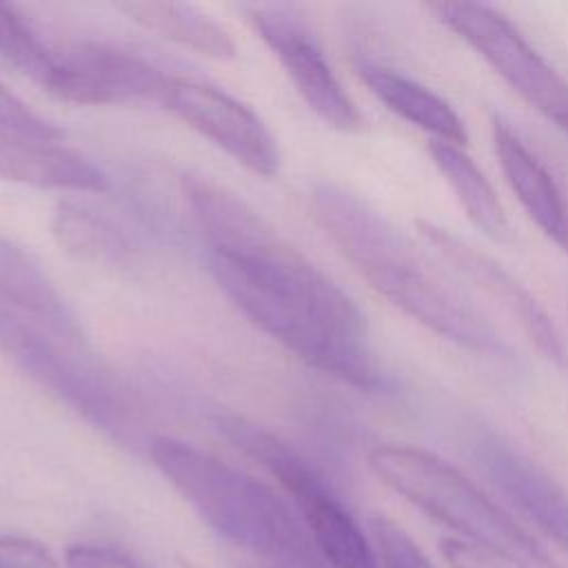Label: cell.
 <instances>
[{
    "instance_id": "cell-12",
    "label": "cell",
    "mask_w": 568,
    "mask_h": 568,
    "mask_svg": "<svg viewBox=\"0 0 568 568\" xmlns=\"http://www.w3.org/2000/svg\"><path fill=\"white\" fill-rule=\"evenodd\" d=\"M490 138L501 173L528 217L568 253V202L555 178L499 113L490 118Z\"/></svg>"
},
{
    "instance_id": "cell-13",
    "label": "cell",
    "mask_w": 568,
    "mask_h": 568,
    "mask_svg": "<svg viewBox=\"0 0 568 568\" xmlns=\"http://www.w3.org/2000/svg\"><path fill=\"white\" fill-rule=\"evenodd\" d=\"M0 180L38 189L102 193L106 173L60 140H40L0 126Z\"/></svg>"
},
{
    "instance_id": "cell-9",
    "label": "cell",
    "mask_w": 568,
    "mask_h": 568,
    "mask_svg": "<svg viewBox=\"0 0 568 568\" xmlns=\"http://www.w3.org/2000/svg\"><path fill=\"white\" fill-rule=\"evenodd\" d=\"M415 229L422 242L428 244L439 260L479 288L488 300L499 304L546 359L564 364L566 346L557 324L521 282H517L499 262L459 240L448 229L430 220H417Z\"/></svg>"
},
{
    "instance_id": "cell-10",
    "label": "cell",
    "mask_w": 568,
    "mask_h": 568,
    "mask_svg": "<svg viewBox=\"0 0 568 568\" xmlns=\"http://www.w3.org/2000/svg\"><path fill=\"white\" fill-rule=\"evenodd\" d=\"M169 75L140 55L98 42L60 51L51 95L73 104L160 102Z\"/></svg>"
},
{
    "instance_id": "cell-19",
    "label": "cell",
    "mask_w": 568,
    "mask_h": 568,
    "mask_svg": "<svg viewBox=\"0 0 568 568\" xmlns=\"http://www.w3.org/2000/svg\"><path fill=\"white\" fill-rule=\"evenodd\" d=\"M0 58L44 91L51 89L60 67V51L9 4H0Z\"/></svg>"
},
{
    "instance_id": "cell-11",
    "label": "cell",
    "mask_w": 568,
    "mask_h": 568,
    "mask_svg": "<svg viewBox=\"0 0 568 568\" xmlns=\"http://www.w3.org/2000/svg\"><path fill=\"white\" fill-rule=\"evenodd\" d=\"M475 455L499 490L564 552H568V493L532 459L495 433L473 442Z\"/></svg>"
},
{
    "instance_id": "cell-18",
    "label": "cell",
    "mask_w": 568,
    "mask_h": 568,
    "mask_svg": "<svg viewBox=\"0 0 568 568\" xmlns=\"http://www.w3.org/2000/svg\"><path fill=\"white\" fill-rule=\"evenodd\" d=\"M49 224L58 246L75 260L115 266L131 255L126 235L111 220L75 202H58Z\"/></svg>"
},
{
    "instance_id": "cell-25",
    "label": "cell",
    "mask_w": 568,
    "mask_h": 568,
    "mask_svg": "<svg viewBox=\"0 0 568 568\" xmlns=\"http://www.w3.org/2000/svg\"><path fill=\"white\" fill-rule=\"evenodd\" d=\"M257 568H277V566H257Z\"/></svg>"
},
{
    "instance_id": "cell-21",
    "label": "cell",
    "mask_w": 568,
    "mask_h": 568,
    "mask_svg": "<svg viewBox=\"0 0 568 568\" xmlns=\"http://www.w3.org/2000/svg\"><path fill=\"white\" fill-rule=\"evenodd\" d=\"M0 126L13 129L18 133L40 138V140H60L64 135L58 124L31 111L29 104L16 98L2 82H0Z\"/></svg>"
},
{
    "instance_id": "cell-8",
    "label": "cell",
    "mask_w": 568,
    "mask_h": 568,
    "mask_svg": "<svg viewBox=\"0 0 568 568\" xmlns=\"http://www.w3.org/2000/svg\"><path fill=\"white\" fill-rule=\"evenodd\" d=\"M246 20L273 51L308 109L335 131L355 133L364 118L337 80L308 24L286 7H244Z\"/></svg>"
},
{
    "instance_id": "cell-5",
    "label": "cell",
    "mask_w": 568,
    "mask_h": 568,
    "mask_svg": "<svg viewBox=\"0 0 568 568\" xmlns=\"http://www.w3.org/2000/svg\"><path fill=\"white\" fill-rule=\"evenodd\" d=\"M58 339L0 304V348L9 362L91 426L118 442L138 444L140 422L126 395L104 371L67 351Z\"/></svg>"
},
{
    "instance_id": "cell-4",
    "label": "cell",
    "mask_w": 568,
    "mask_h": 568,
    "mask_svg": "<svg viewBox=\"0 0 568 568\" xmlns=\"http://www.w3.org/2000/svg\"><path fill=\"white\" fill-rule=\"evenodd\" d=\"M215 426L288 493L328 568H379L377 552L357 519L304 455L277 435L237 415H220Z\"/></svg>"
},
{
    "instance_id": "cell-24",
    "label": "cell",
    "mask_w": 568,
    "mask_h": 568,
    "mask_svg": "<svg viewBox=\"0 0 568 568\" xmlns=\"http://www.w3.org/2000/svg\"><path fill=\"white\" fill-rule=\"evenodd\" d=\"M442 552L446 555V559L453 568H497L495 557H490V555L481 557L479 548L470 546L468 541L448 539L446 544H442Z\"/></svg>"
},
{
    "instance_id": "cell-15",
    "label": "cell",
    "mask_w": 568,
    "mask_h": 568,
    "mask_svg": "<svg viewBox=\"0 0 568 568\" xmlns=\"http://www.w3.org/2000/svg\"><path fill=\"white\" fill-rule=\"evenodd\" d=\"M0 300L27 313L67 342H80L82 331L60 291L40 264L18 244L0 235Z\"/></svg>"
},
{
    "instance_id": "cell-2",
    "label": "cell",
    "mask_w": 568,
    "mask_h": 568,
    "mask_svg": "<svg viewBox=\"0 0 568 568\" xmlns=\"http://www.w3.org/2000/svg\"><path fill=\"white\" fill-rule=\"evenodd\" d=\"M149 457L226 541L277 568H328L302 517L264 481L169 435L149 439Z\"/></svg>"
},
{
    "instance_id": "cell-1",
    "label": "cell",
    "mask_w": 568,
    "mask_h": 568,
    "mask_svg": "<svg viewBox=\"0 0 568 568\" xmlns=\"http://www.w3.org/2000/svg\"><path fill=\"white\" fill-rule=\"evenodd\" d=\"M311 206L339 253L402 313L473 353L513 355L499 331L428 268L408 240L364 197L335 182H315Z\"/></svg>"
},
{
    "instance_id": "cell-3",
    "label": "cell",
    "mask_w": 568,
    "mask_h": 568,
    "mask_svg": "<svg viewBox=\"0 0 568 568\" xmlns=\"http://www.w3.org/2000/svg\"><path fill=\"white\" fill-rule=\"evenodd\" d=\"M368 466L393 493L508 568H561L526 528L437 455L379 444L368 453Z\"/></svg>"
},
{
    "instance_id": "cell-20",
    "label": "cell",
    "mask_w": 568,
    "mask_h": 568,
    "mask_svg": "<svg viewBox=\"0 0 568 568\" xmlns=\"http://www.w3.org/2000/svg\"><path fill=\"white\" fill-rule=\"evenodd\" d=\"M371 535L379 568H437L397 521L375 515L371 517Z\"/></svg>"
},
{
    "instance_id": "cell-6",
    "label": "cell",
    "mask_w": 568,
    "mask_h": 568,
    "mask_svg": "<svg viewBox=\"0 0 568 568\" xmlns=\"http://www.w3.org/2000/svg\"><path fill=\"white\" fill-rule=\"evenodd\" d=\"M428 11L537 113L568 135V82L497 9L477 2H433Z\"/></svg>"
},
{
    "instance_id": "cell-17",
    "label": "cell",
    "mask_w": 568,
    "mask_h": 568,
    "mask_svg": "<svg viewBox=\"0 0 568 568\" xmlns=\"http://www.w3.org/2000/svg\"><path fill=\"white\" fill-rule=\"evenodd\" d=\"M428 153L453 189L455 197L464 206L466 215L470 222L490 240L495 242H506L510 237V224L506 217V211L481 173V169L473 162V158L464 151V146L442 142V140H430L428 142Z\"/></svg>"
},
{
    "instance_id": "cell-23",
    "label": "cell",
    "mask_w": 568,
    "mask_h": 568,
    "mask_svg": "<svg viewBox=\"0 0 568 568\" xmlns=\"http://www.w3.org/2000/svg\"><path fill=\"white\" fill-rule=\"evenodd\" d=\"M64 568H144L118 548L102 544H73L64 550Z\"/></svg>"
},
{
    "instance_id": "cell-22",
    "label": "cell",
    "mask_w": 568,
    "mask_h": 568,
    "mask_svg": "<svg viewBox=\"0 0 568 568\" xmlns=\"http://www.w3.org/2000/svg\"><path fill=\"white\" fill-rule=\"evenodd\" d=\"M0 568H60L40 541L20 535H0Z\"/></svg>"
},
{
    "instance_id": "cell-14",
    "label": "cell",
    "mask_w": 568,
    "mask_h": 568,
    "mask_svg": "<svg viewBox=\"0 0 568 568\" xmlns=\"http://www.w3.org/2000/svg\"><path fill=\"white\" fill-rule=\"evenodd\" d=\"M355 71L366 89L393 113L433 135V140L466 146L468 133L457 111L413 78L371 58H357Z\"/></svg>"
},
{
    "instance_id": "cell-7",
    "label": "cell",
    "mask_w": 568,
    "mask_h": 568,
    "mask_svg": "<svg viewBox=\"0 0 568 568\" xmlns=\"http://www.w3.org/2000/svg\"><path fill=\"white\" fill-rule=\"evenodd\" d=\"M160 104L246 171L273 180L282 155L266 122L231 93L191 78L169 75Z\"/></svg>"
},
{
    "instance_id": "cell-16",
    "label": "cell",
    "mask_w": 568,
    "mask_h": 568,
    "mask_svg": "<svg viewBox=\"0 0 568 568\" xmlns=\"http://www.w3.org/2000/svg\"><path fill=\"white\" fill-rule=\"evenodd\" d=\"M118 11H122L142 29L153 31L160 38L191 49L204 58L231 60L237 53L231 33L193 4L131 0L120 2Z\"/></svg>"
}]
</instances>
